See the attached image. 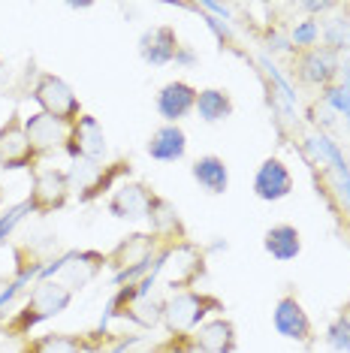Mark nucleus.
I'll return each instance as SVG.
<instances>
[{
    "label": "nucleus",
    "mask_w": 350,
    "mask_h": 353,
    "mask_svg": "<svg viewBox=\"0 0 350 353\" xmlns=\"http://www.w3.org/2000/svg\"><path fill=\"white\" fill-rule=\"evenodd\" d=\"M175 245L163 242L161 236L154 232H130L118 242L112 251L106 254L109 260V269H115V284H133V281L151 275V272L161 269L163 256L172 251Z\"/></svg>",
    "instance_id": "1"
},
{
    "label": "nucleus",
    "mask_w": 350,
    "mask_h": 353,
    "mask_svg": "<svg viewBox=\"0 0 350 353\" xmlns=\"http://www.w3.org/2000/svg\"><path fill=\"white\" fill-rule=\"evenodd\" d=\"M73 296L76 293L67 290L58 278H39L37 284L30 287L25 305L3 320V335H10V339H25V335H30L34 326L63 314V311L70 308V302H73Z\"/></svg>",
    "instance_id": "2"
},
{
    "label": "nucleus",
    "mask_w": 350,
    "mask_h": 353,
    "mask_svg": "<svg viewBox=\"0 0 350 353\" xmlns=\"http://www.w3.org/2000/svg\"><path fill=\"white\" fill-rule=\"evenodd\" d=\"M157 272L133 281L127 287H118V293L106 305V320H130L139 329H154L163 323V302L151 296Z\"/></svg>",
    "instance_id": "3"
},
{
    "label": "nucleus",
    "mask_w": 350,
    "mask_h": 353,
    "mask_svg": "<svg viewBox=\"0 0 350 353\" xmlns=\"http://www.w3.org/2000/svg\"><path fill=\"white\" fill-rule=\"evenodd\" d=\"M227 305L220 296L209 290H181L163 299V326L169 335H190L196 326H203L209 314H224Z\"/></svg>",
    "instance_id": "4"
},
{
    "label": "nucleus",
    "mask_w": 350,
    "mask_h": 353,
    "mask_svg": "<svg viewBox=\"0 0 350 353\" xmlns=\"http://www.w3.org/2000/svg\"><path fill=\"white\" fill-rule=\"evenodd\" d=\"M70 196H73V184H70L67 170H58V166H37L25 208L30 214L49 218V214L61 212V208L70 203Z\"/></svg>",
    "instance_id": "5"
},
{
    "label": "nucleus",
    "mask_w": 350,
    "mask_h": 353,
    "mask_svg": "<svg viewBox=\"0 0 350 353\" xmlns=\"http://www.w3.org/2000/svg\"><path fill=\"white\" fill-rule=\"evenodd\" d=\"M133 163L130 157H118L115 163H76L70 170V184L79 194V203H94L100 199L103 194H112L115 184L130 175Z\"/></svg>",
    "instance_id": "6"
},
{
    "label": "nucleus",
    "mask_w": 350,
    "mask_h": 353,
    "mask_svg": "<svg viewBox=\"0 0 350 353\" xmlns=\"http://www.w3.org/2000/svg\"><path fill=\"white\" fill-rule=\"evenodd\" d=\"M30 97H34L39 112H45L49 118H54V121H61L67 127H73L79 118L85 115L82 103H79V97H76V91L54 73H39L37 82H34V91H30Z\"/></svg>",
    "instance_id": "7"
},
{
    "label": "nucleus",
    "mask_w": 350,
    "mask_h": 353,
    "mask_svg": "<svg viewBox=\"0 0 350 353\" xmlns=\"http://www.w3.org/2000/svg\"><path fill=\"white\" fill-rule=\"evenodd\" d=\"M338 73H341V52H336L326 43H317L311 49H302L293 54V76L305 88H326L329 91Z\"/></svg>",
    "instance_id": "8"
},
{
    "label": "nucleus",
    "mask_w": 350,
    "mask_h": 353,
    "mask_svg": "<svg viewBox=\"0 0 350 353\" xmlns=\"http://www.w3.org/2000/svg\"><path fill=\"white\" fill-rule=\"evenodd\" d=\"M109 269V260L103 251H94V248H85V251H70L63 254L54 266L45 269V278H58L67 290H85L88 284L100 278V272Z\"/></svg>",
    "instance_id": "9"
},
{
    "label": "nucleus",
    "mask_w": 350,
    "mask_h": 353,
    "mask_svg": "<svg viewBox=\"0 0 350 353\" xmlns=\"http://www.w3.org/2000/svg\"><path fill=\"white\" fill-rule=\"evenodd\" d=\"M161 269H166V287H172V293L196 290V281L205 278V272H209V266H205V251L196 242H190V239L175 245L172 251L163 256Z\"/></svg>",
    "instance_id": "10"
},
{
    "label": "nucleus",
    "mask_w": 350,
    "mask_h": 353,
    "mask_svg": "<svg viewBox=\"0 0 350 353\" xmlns=\"http://www.w3.org/2000/svg\"><path fill=\"white\" fill-rule=\"evenodd\" d=\"M109 341H115V335L106 332V326L97 332H49L25 341L19 353H103Z\"/></svg>",
    "instance_id": "11"
},
{
    "label": "nucleus",
    "mask_w": 350,
    "mask_h": 353,
    "mask_svg": "<svg viewBox=\"0 0 350 353\" xmlns=\"http://www.w3.org/2000/svg\"><path fill=\"white\" fill-rule=\"evenodd\" d=\"M39 157L28 139L25 118L12 112L0 124V170H37Z\"/></svg>",
    "instance_id": "12"
},
{
    "label": "nucleus",
    "mask_w": 350,
    "mask_h": 353,
    "mask_svg": "<svg viewBox=\"0 0 350 353\" xmlns=\"http://www.w3.org/2000/svg\"><path fill=\"white\" fill-rule=\"evenodd\" d=\"M63 151L73 157V163H103L109 154V142H106V133H103L97 118L85 112V115L70 127Z\"/></svg>",
    "instance_id": "13"
},
{
    "label": "nucleus",
    "mask_w": 350,
    "mask_h": 353,
    "mask_svg": "<svg viewBox=\"0 0 350 353\" xmlns=\"http://www.w3.org/2000/svg\"><path fill=\"white\" fill-rule=\"evenodd\" d=\"M272 326H275V332L287 341L305 344V347L314 344V323H311V317H308V311L302 308L296 293L278 296L275 311H272Z\"/></svg>",
    "instance_id": "14"
},
{
    "label": "nucleus",
    "mask_w": 350,
    "mask_h": 353,
    "mask_svg": "<svg viewBox=\"0 0 350 353\" xmlns=\"http://www.w3.org/2000/svg\"><path fill=\"white\" fill-rule=\"evenodd\" d=\"M157 190L148 181H124L109 194L106 208L118 221H148Z\"/></svg>",
    "instance_id": "15"
},
{
    "label": "nucleus",
    "mask_w": 350,
    "mask_h": 353,
    "mask_svg": "<svg viewBox=\"0 0 350 353\" xmlns=\"http://www.w3.org/2000/svg\"><path fill=\"white\" fill-rule=\"evenodd\" d=\"M293 194V172L281 157H266L254 172V196L262 203H278Z\"/></svg>",
    "instance_id": "16"
},
{
    "label": "nucleus",
    "mask_w": 350,
    "mask_h": 353,
    "mask_svg": "<svg viewBox=\"0 0 350 353\" xmlns=\"http://www.w3.org/2000/svg\"><path fill=\"white\" fill-rule=\"evenodd\" d=\"M196 88L185 82V79H175V82H166L161 91H157V115L163 118V124H178L181 118H187L190 112L196 109Z\"/></svg>",
    "instance_id": "17"
},
{
    "label": "nucleus",
    "mask_w": 350,
    "mask_h": 353,
    "mask_svg": "<svg viewBox=\"0 0 350 353\" xmlns=\"http://www.w3.org/2000/svg\"><path fill=\"white\" fill-rule=\"evenodd\" d=\"M181 49H185V46L178 43V34H175L172 25L148 28L145 34L139 37V58L151 63V67H166V63L178 61Z\"/></svg>",
    "instance_id": "18"
},
{
    "label": "nucleus",
    "mask_w": 350,
    "mask_h": 353,
    "mask_svg": "<svg viewBox=\"0 0 350 353\" xmlns=\"http://www.w3.org/2000/svg\"><path fill=\"white\" fill-rule=\"evenodd\" d=\"M25 130H28V139L30 145H34L37 157H49L54 154L58 148L67 145V136H70V127L54 121V118H49L45 112H34V115L25 118Z\"/></svg>",
    "instance_id": "19"
},
{
    "label": "nucleus",
    "mask_w": 350,
    "mask_h": 353,
    "mask_svg": "<svg viewBox=\"0 0 350 353\" xmlns=\"http://www.w3.org/2000/svg\"><path fill=\"white\" fill-rule=\"evenodd\" d=\"M145 154L157 163H178L187 154V133L181 124H161L145 142Z\"/></svg>",
    "instance_id": "20"
},
{
    "label": "nucleus",
    "mask_w": 350,
    "mask_h": 353,
    "mask_svg": "<svg viewBox=\"0 0 350 353\" xmlns=\"http://www.w3.org/2000/svg\"><path fill=\"white\" fill-rule=\"evenodd\" d=\"M194 344L200 353H236V323L229 317H212L194 329Z\"/></svg>",
    "instance_id": "21"
},
{
    "label": "nucleus",
    "mask_w": 350,
    "mask_h": 353,
    "mask_svg": "<svg viewBox=\"0 0 350 353\" xmlns=\"http://www.w3.org/2000/svg\"><path fill=\"white\" fill-rule=\"evenodd\" d=\"M148 223H151V232L154 236H161L163 242H169V245H181V242H187V227H185V221H181V214H178V208H175L169 199L157 194L154 196V205H151V212H148Z\"/></svg>",
    "instance_id": "22"
},
{
    "label": "nucleus",
    "mask_w": 350,
    "mask_h": 353,
    "mask_svg": "<svg viewBox=\"0 0 350 353\" xmlns=\"http://www.w3.org/2000/svg\"><path fill=\"white\" fill-rule=\"evenodd\" d=\"M190 175H194V181L200 184L209 196H220V194H227V188H229V166H227V160L218 154L196 157L194 163H190Z\"/></svg>",
    "instance_id": "23"
},
{
    "label": "nucleus",
    "mask_w": 350,
    "mask_h": 353,
    "mask_svg": "<svg viewBox=\"0 0 350 353\" xmlns=\"http://www.w3.org/2000/svg\"><path fill=\"white\" fill-rule=\"evenodd\" d=\"M262 248L266 254L278 263H290L302 254V232L293 227V223H275V227L266 230L262 236Z\"/></svg>",
    "instance_id": "24"
},
{
    "label": "nucleus",
    "mask_w": 350,
    "mask_h": 353,
    "mask_svg": "<svg viewBox=\"0 0 350 353\" xmlns=\"http://www.w3.org/2000/svg\"><path fill=\"white\" fill-rule=\"evenodd\" d=\"M194 112L203 118L205 124H220L236 112V103H233V97H229L227 88H203V91L196 94V109Z\"/></svg>",
    "instance_id": "25"
},
{
    "label": "nucleus",
    "mask_w": 350,
    "mask_h": 353,
    "mask_svg": "<svg viewBox=\"0 0 350 353\" xmlns=\"http://www.w3.org/2000/svg\"><path fill=\"white\" fill-rule=\"evenodd\" d=\"M326 344L336 353H350V314L347 311H341L329 323V329H326Z\"/></svg>",
    "instance_id": "26"
},
{
    "label": "nucleus",
    "mask_w": 350,
    "mask_h": 353,
    "mask_svg": "<svg viewBox=\"0 0 350 353\" xmlns=\"http://www.w3.org/2000/svg\"><path fill=\"white\" fill-rule=\"evenodd\" d=\"M317 43H320V25H317V19H305L293 28V46H296V52L311 49Z\"/></svg>",
    "instance_id": "27"
},
{
    "label": "nucleus",
    "mask_w": 350,
    "mask_h": 353,
    "mask_svg": "<svg viewBox=\"0 0 350 353\" xmlns=\"http://www.w3.org/2000/svg\"><path fill=\"white\" fill-rule=\"evenodd\" d=\"M148 353H200V350H196L194 332H190V335H169L166 341L154 344Z\"/></svg>",
    "instance_id": "28"
},
{
    "label": "nucleus",
    "mask_w": 350,
    "mask_h": 353,
    "mask_svg": "<svg viewBox=\"0 0 350 353\" xmlns=\"http://www.w3.org/2000/svg\"><path fill=\"white\" fill-rule=\"evenodd\" d=\"M19 290H21V284L15 281V275H12V278H6V275L0 278V311L10 305V299H12V296L19 293Z\"/></svg>",
    "instance_id": "29"
},
{
    "label": "nucleus",
    "mask_w": 350,
    "mask_h": 353,
    "mask_svg": "<svg viewBox=\"0 0 350 353\" xmlns=\"http://www.w3.org/2000/svg\"><path fill=\"white\" fill-rule=\"evenodd\" d=\"M305 10H311V12H323V10H332V3H305Z\"/></svg>",
    "instance_id": "30"
},
{
    "label": "nucleus",
    "mask_w": 350,
    "mask_h": 353,
    "mask_svg": "<svg viewBox=\"0 0 350 353\" xmlns=\"http://www.w3.org/2000/svg\"><path fill=\"white\" fill-rule=\"evenodd\" d=\"M0 205H3V188H0Z\"/></svg>",
    "instance_id": "31"
},
{
    "label": "nucleus",
    "mask_w": 350,
    "mask_h": 353,
    "mask_svg": "<svg viewBox=\"0 0 350 353\" xmlns=\"http://www.w3.org/2000/svg\"><path fill=\"white\" fill-rule=\"evenodd\" d=\"M347 85H350V67H347Z\"/></svg>",
    "instance_id": "32"
},
{
    "label": "nucleus",
    "mask_w": 350,
    "mask_h": 353,
    "mask_svg": "<svg viewBox=\"0 0 350 353\" xmlns=\"http://www.w3.org/2000/svg\"><path fill=\"white\" fill-rule=\"evenodd\" d=\"M0 67H3V61H0Z\"/></svg>",
    "instance_id": "33"
}]
</instances>
